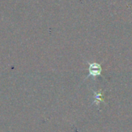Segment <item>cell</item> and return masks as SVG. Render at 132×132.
Returning a JSON list of instances; mask_svg holds the SVG:
<instances>
[{"instance_id":"6da1fadb","label":"cell","mask_w":132,"mask_h":132,"mask_svg":"<svg viewBox=\"0 0 132 132\" xmlns=\"http://www.w3.org/2000/svg\"><path fill=\"white\" fill-rule=\"evenodd\" d=\"M89 72H90V75H92L93 76H99L100 74V72H101L100 65L96 64V63L90 64V65H89Z\"/></svg>"}]
</instances>
